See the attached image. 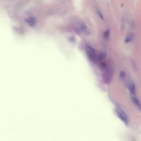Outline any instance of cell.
I'll list each match as a JSON object with an SVG mask.
<instances>
[{
	"label": "cell",
	"mask_w": 141,
	"mask_h": 141,
	"mask_svg": "<svg viewBox=\"0 0 141 141\" xmlns=\"http://www.w3.org/2000/svg\"><path fill=\"white\" fill-rule=\"evenodd\" d=\"M101 69L103 72V79L105 83L109 84L112 77L113 74V68L111 66L105 63H102L101 65Z\"/></svg>",
	"instance_id": "obj_1"
},
{
	"label": "cell",
	"mask_w": 141,
	"mask_h": 141,
	"mask_svg": "<svg viewBox=\"0 0 141 141\" xmlns=\"http://www.w3.org/2000/svg\"><path fill=\"white\" fill-rule=\"evenodd\" d=\"M85 50H86V52L88 59L90 60L92 62H96L97 59V56L95 51L94 49V48H92L91 46L87 45L86 46Z\"/></svg>",
	"instance_id": "obj_2"
},
{
	"label": "cell",
	"mask_w": 141,
	"mask_h": 141,
	"mask_svg": "<svg viewBox=\"0 0 141 141\" xmlns=\"http://www.w3.org/2000/svg\"><path fill=\"white\" fill-rule=\"evenodd\" d=\"M77 29L81 33L86 35H89L91 34V31L89 29L87 26L82 22H78L76 24Z\"/></svg>",
	"instance_id": "obj_3"
},
{
	"label": "cell",
	"mask_w": 141,
	"mask_h": 141,
	"mask_svg": "<svg viewBox=\"0 0 141 141\" xmlns=\"http://www.w3.org/2000/svg\"><path fill=\"white\" fill-rule=\"evenodd\" d=\"M115 113L117 116L125 124L127 125L129 124V119L125 112L119 107L116 108L115 109Z\"/></svg>",
	"instance_id": "obj_4"
},
{
	"label": "cell",
	"mask_w": 141,
	"mask_h": 141,
	"mask_svg": "<svg viewBox=\"0 0 141 141\" xmlns=\"http://www.w3.org/2000/svg\"><path fill=\"white\" fill-rule=\"evenodd\" d=\"M131 100H132V102L133 103V104L135 105V106L136 107H137V109L139 111H140V101H139L138 99L134 95H131Z\"/></svg>",
	"instance_id": "obj_5"
},
{
	"label": "cell",
	"mask_w": 141,
	"mask_h": 141,
	"mask_svg": "<svg viewBox=\"0 0 141 141\" xmlns=\"http://www.w3.org/2000/svg\"><path fill=\"white\" fill-rule=\"evenodd\" d=\"M127 87L129 90V92L131 94V95H134L136 93V87L134 85V83L132 81H130L128 83Z\"/></svg>",
	"instance_id": "obj_6"
},
{
	"label": "cell",
	"mask_w": 141,
	"mask_h": 141,
	"mask_svg": "<svg viewBox=\"0 0 141 141\" xmlns=\"http://www.w3.org/2000/svg\"><path fill=\"white\" fill-rule=\"evenodd\" d=\"M25 22L27 23V24L31 26V27H33L36 23V20L35 18L34 17H29L27 18L25 20Z\"/></svg>",
	"instance_id": "obj_7"
},
{
	"label": "cell",
	"mask_w": 141,
	"mask_h": 141,
	"mask_svg": "<svg viewBox=\"0 0 141 141\" xmlns=\"http://www.w3.org/2000/svg\"><path fill=\"white\" fill-rule=\"evenodd\" d=\"M133 37H134V36L132 33L129 34L127 35L126 36V38H125V43H130L131 41H132L133 40Z\"/></svg>",
	"instance_id": "obj_8"
},
{
	"label": "cell",
	"mask_w": 141,
	"mask_h": 141,
	"mask_svg": "<svg viewBox=\"0 0 141 141\" xmlns=\"http://www.w3.org/2000/svg\"><path fill=\"white\" fill-rule=\"evenodd\" d=\"M106 57V54L105 52H101L100 53V54L98 56V60L100 61H104Z\"/></svg>",
	"instance_id": "obj_9"
},
{
	"label": "cell",
	"mask_w": 141,
	"mask_h": 141,
	"mask_svg": "<svg viewBox=\"0 0 141 141\" xmlns=\"http://www.w3.org/2000/svg\"><path fill=\"white\" fill-rule=\"evenodd\" d=\"M96 12L99 17L101 19H102V20H104V16H103L102 13L99 9H98V8L96 9Z\"/></svg>",
	"instance_id": "obj_10"
},
{
	"label": "cell",
	"mask_w": 141,
	"mask_h": 141,
	"mask_svg": "<svg viewBox=\"0 0 141 141\" xmlns=\"http://www.w3.org/2000/svg\"><path fill=\"white\" fill-rule=\"evenodd\" d=\"M126 73L124 71H121L120 73V77L121 78V80H123V81H124V80H125L126 79Z\"/></svg>",
	"instance_id": "obj_11"
},
{
	"label": "cell",
	"mask_w": 141,
	"mask_h": 141,
	"mask_svg": "<svg viewBox=\"0 0 141 141\" xmlns=\"http://www.w3.org/2000/svg\"><path fill=\"white\" fill-rule=\"evenodd\" d=\"M109 36H110V31L109 30H107L104 32V36L106 39H108L109 37Z\"/></svg>",
	"instance_id": "obj_12"
}]
</instances>
